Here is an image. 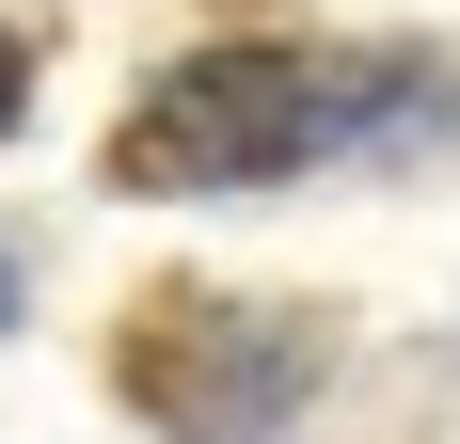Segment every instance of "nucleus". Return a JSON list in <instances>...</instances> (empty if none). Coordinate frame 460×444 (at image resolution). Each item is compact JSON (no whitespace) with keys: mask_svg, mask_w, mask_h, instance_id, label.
<instances>
[{"mask_svg":"<svg viewBox=\"0 0 460 444\" xmlns=\"http://www.w3.org/2000/svg\"><path fill=\"white\" fill-rule=\"evenodd\" d=\"M16 111H32V48L0 32V128H16Z\"/></svg>","mask_w":460,"mask_h":444,"instance_id":"nucleus-3","label":"nucleus"},{"mask_svg":"<svg viewBox=\"0 0 460 444\" xmlns=\"http://www.w3.org/2000/svg\"><path fill=\"white\" fill-rule=\"evenodd\" d=\"M128 397H143V429H175V444H286L302 397H318V317L175 286V302L128 317Z\"/></svg>","mask_w":460,"mask_h":444,"instance_id":"nucleus-2","label":"nucleus"},{"mask_svg":"<svg viewBox=\"0 0 460 444\" xmlns=\"http://www.w3.org/2000/svg\"><path fill=\"white\" fill-rule=\"evenodd\" d=\"M0 317H16V270H0Z\"/></svg>","mask_w":460,"mask_h":444,"instance_id":"nucleus-4","label":"nucleus"},{"mask_svg":"<svg viewBox=\"0 0 460 444\" xmlns=\"http://www.w3.org/2000/svg\"><path fill=\"white\" fill-rule=\"evenodd\" d=\"M318 143H333V64L238 32V48H190L175 80L128 111L111 175L128 191H254V175H286V159H318Z\"/></svg>","mask_w":460,"mask_h":444,"instance_id":"nucleus-1","label":"nucleus"}]
</instances>
